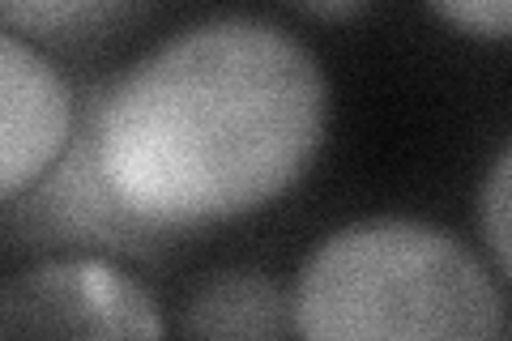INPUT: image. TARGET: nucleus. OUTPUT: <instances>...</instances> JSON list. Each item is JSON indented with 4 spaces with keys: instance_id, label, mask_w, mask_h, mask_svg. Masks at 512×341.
Segmentation results:
<instances>
[{
    "instance_id": "obj_2",
    "label": "nucleus",
    "mask_w": 512,
    "mask_h": 341,
    "mask_svg": "<svg viewBox=\"0 0 512 341\" xmlns=\"http://www.w3.org/2000/svg\"><path fill=\"white\" fill-rule=\"evenodd\" d=\"M291 329L316 341H491L504 333V295L457 235L376 218L316 248Z\"/></svg>"
},
{
    "instance_id": "obj_6",
    "label": "nucleus",
    "mask_w": 512,
    "mask_h": 341,
    "mask_svg": "<svg viewBox=\"0 0 512 341\" xmlns=\"http://www.w3.org/2000/svg\"><path fill=\"white\" fill-rule=\"evenodd\" d=\"M141 0H0V26L47 43L103 35L124 22Z\"/></svg>"
},
{
    "instance_id": "obj_1",
    "label": "nucleus",
    "mask_w": 512,
    "mask_h": 341,
    "mask_svg": "<svg viewBox=\"0 0 512 341\" xmlns=\"http://www.w3.org/2000/svg\"><path fill=\"white\" fill-rule=\"evenodd\" d=\"M316 56L261 18H214L99 94L86 154L141 235L244 218L282 197L325 137Z\"/></svg>"
},
{
    "instance_id": "obj_7",
    "label": "nucleus",
    "mask_w": 512,
    "mask_h": 341,
    "mask_svg": "<svg viewBox=\"0 0 512 341\" xmlns=\"http://www.w3.org/2000/svg\"><path fill=\"white\" fill-rule=\"evenodd\" d=\"M508 180H512V154L504 150L491 167V180L483 188V231L495 256V273L508 278L512 269V248H508Z\"/></svg>"
},
{
    "instance_id": "obj_8",
    "label": "nucleus",
    "mask_w": 512,
    "mask_h": 341,
    "mask_svg": "<svg viewBox=\"0 0 512 341\" xmlns=\"http://www.w3.org/2000/svg\"><path fill=\"white\" fill-rule=\"evenodd\" d=\"M431 9L470 35L508 39L512 30V0H431Z\"/></svg>"
},
{
    "instance_id": "obj_4",
    "label": "nucleus",
    "mask_w": 512,
    "mask_h": 341,
    "mask_svg": "<svg viewBox=\"0 0 512 341\" xmlns=\"http://www.w3.org/2000/svg\"><path fill=\"white\" fill-rule=\"evenodd\" d=\"M73 141V99L39 47L0 26V201L39 184Z\"/></svg>"
},
{
    "instance_id": "obj_5",
    "label": "nucleus",
    "mask_w": 512,
    "mask_h": 341,
    "mask_svg": "<svg viewBox=\"0 0 512 341\" xmlns=\"http://www.w3.org/2000/svg\"><path fill=\"white\" fill-rule=\"evenodd\" d=\"M192 337H278L291 329V303L261 273H227L188 303Z\"/></svg>"
},
{
    "instance_id": "obj_3",
    "label": "nucleus",
    "mask_w": 512,
    "mask_h": 341,
    "mask_svg": "<svg viewBox=\"0 0 512 341\" xmlns=\"http://www.w3.org/2000/svg\"><path fill=\"white\" fill-rule=\"evenodd\" d=\"M0 337H163V320L107 261H56L0 282Z\"/></svg>"
},
{
    "instance_id": "obj_9",
    "label": "nucleus",
    "mask_w": 512,
    "mask_h": 341,
    "mask_svg": "<svg viewBox=\"0 0 512 341\" xmlns=\"http://www.w3.org/2000/svg\"><path fill=\"white\" fill-rule=\"evenodd\" d=\"M308 13H316V18H350V13H359L367 0H299Z\"/></svg>"
}]
</instances>
